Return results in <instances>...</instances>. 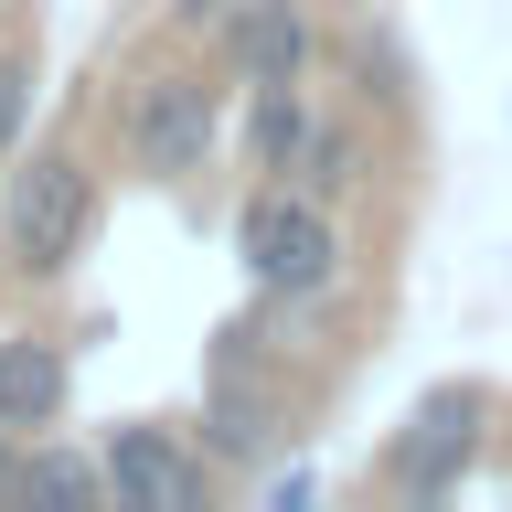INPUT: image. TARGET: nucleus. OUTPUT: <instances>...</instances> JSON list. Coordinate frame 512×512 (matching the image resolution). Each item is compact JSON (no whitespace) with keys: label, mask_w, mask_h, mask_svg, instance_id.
Wrapping results in <instances>:
<instances>
[{"label":"nucleus","mask_w":512,"mask_h":512,"mask_svg":"<svg viewBox=\"0 0 512 512\" xmlns=\"http://www.w3.org/2000/svg\"><path fill=\"white\" fill-rule=\"evenodd\" d=\"M192 427H203V448H214L224 470H256L278 438H299V406H288V384H278V331H267V310L235 320V331H214Z\"/></svg>","instance_id":"20e7f679"},{"label":"nucleus","mask_w":512,"mask_h":512,"mask_svg":"<svg viewBox=\"0 0 512 512\" xmlns=\"http://www.w3.org/2000/svg\"><path fill=\"white\" fill-rule=\"evenodd\" d=\"M96 214H107V171L86 139H22L11 182H0V267L32 288L75 278L96 246Z\"/></svg>","instance_id":"f257e3e1"},{"label":"nucleus","mask_w":512,"mask_h":512,"mask_svg":"<svg viewBox=\"0 0 512 512\" xmlns=\"http://www.w3.org/2000/svg\"><path fill=\"white\" fill-rule=\"evenodd\" d=\"M491 416H502V395L480 374L427 384V395L395 416V438H384V459L363 470V491H384V502H459L480 480V459H491Z\"/></svg>","instance_id":"7ed1b4c3"},{"label":"nucleus","mask_w":512,"mask_h":512,"mask_svg":"<svg viewBox=\"0 0 512 512\" xmlns=\"http://www.w3.org/2000/svg\"><path fill=\"white\" fill-rule=\"evenodd\" d=\"M118 160L139 182H192L203 160L224 150V86L203 64H139L118 86Z\"/></svg>","instance_id":"39448f33"},{"label":"nucleus","mask_w":512,"mask_h":512,"mask_svg":"<svg viewBox=\"0 0 512 512\" xmlns=\"http://www.w3.org/2000/svg\"><path fill=\"white\" fill-rule=\"evenodd\" d=\"M310 86H246V128H235V160H246V182H288V160L310 139Z\"/></svg>","instance_id":"9b49d317"},{"label":"nucleus","mask_w":512,"mask_h":512,"mask_svg":"<svg viewBox=\"0 0 512 512\" xmlns=\"http://www.w3.org/2000/svg\"><path fill=\"white\" fill-rule=\"evenodd\" d=\"M75 406V352L54 331H0V427L11 438H43Z\"/></svg>","instance_id":"1a4fd4ad"},{"label":"nucleus","mask_w":512,"mask_h":512,"mask_svg":"<svg viewBox=\"0 0 512 512\" xmlns=\"http://www.w3.org/2000/svg\"><path fill=\"white\" fill-rule=\"evenodd\" d=\"M214 54L235 86H310V64L331 54V32H320L310 0H235L214 32Z\"/></svg>","instance_id":"0eeeda50"},{"label":"nucleus","mask_w":512,"mask_h":512,"mask_svg":"<svg viewBox=\"0 0 512 512\" xmlns=\"http://www.w3.org/2000/svg\"><path fill=\"white\" fill-rule=\"evenodd\" d=\"M224 11H235V0H160V22H171V32H192V43H214V32H224Z\"/></svg>","instance_id":"4468645a"},{"label":"nucleus","mask_w":512,"mask_h":512,"mask_svg":"<svg viewBox=\"0 0 512 512\" xmlns=\"http://www.w3.org/2000/svg\"><path fill=\"white\" fill-rule=\"evenodd\" d=\"M342 64H352V96H363L374 118H416V96H427V75H416L406 32L384 22V11H363V22L342 32Z\"/></svg>","instance_id":"9d476101"},{"label":"nucleus","mask_w":512,"mask_h":512,"mask_svg":"<svg viewBox=\"0 0 512 512\" xmlns=\"http://www.w3.org/2000/svg\"><path fill=\"white\" fill-rule=\"evenodd\" d=\"M96 459H107V502L118 512H203L224 491V459L203 448L192 416H118L96 438Z\"/></svg>","instance_id":"423d86ee"},{"label":"nucleus","mask_w":512,"mask_h":512,"mask_svg":"<svg viewBox=\"0 0 512 512\" xmlns=\"http://www.w3.org/2000/svg\"><path fill=\"white\" fill-rule=\"evenodd\" d=\"M0 502H22V438L0 427Z\"/></svg>","instance_id":"2eb2a0df"},{"label":"nucleus","mask_w":512,"mask_h":512,"mask_svg":"<svg viewBox=\"0 0 512 512\" xmlns=\"http://www.w3.org/2000/svg\"><path fill=\"white\" fill-rule=\"evenodd\" d=\"M32 96H43V75H32V43H22V32H0V160L32 139Z\"/></svg>","instance_id":"ddd939ff"},{"label":"nucleus","mask_w":512,"mask_h":512,"mask_svg":"<svg viewBox=\"0 0 512 512\" xmlns=\"http://www.w3.org/2000/svg\"><path fill=\"white\" fill-rule=\"evenodd\" d=\"M22 502L96 512V502H107V459H96V448H64L54 427H43V438H22Z\"/></svg>","instance_id":"f8f14e48"},{"label":"nucleus","mask_w":512,"mask_h":512,"mask_svg":"<svg viewBox=\"0 0 512 512\" xmlns=\"http://www.w3.org/2000/svg\"><path fill=\"white\" fill-rule=\"evenodd\" d=\"M384 171H395V160H384L374 107H363V96H352V107H320V118H310V139H299V160H288V182H299V192H320V203H363Z\"/></svg>","instance_id":"6e6552de"},{"label":"nucleus","mask_w":512,"mask_h":512,"mask_svg":"<svg viewBox=\"0 0 512 512\" xmlns=\"http://www.w3.org/2000/svg\"><path fill=\"white\" fill-rule=\"evenodd\" d=\"M235 267L267 310H331L352 278V235L342 203H320L299 182H246L235 192Z\"/></svg>","instance_id":"f03ea898"}]
</instances>
